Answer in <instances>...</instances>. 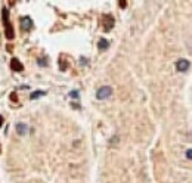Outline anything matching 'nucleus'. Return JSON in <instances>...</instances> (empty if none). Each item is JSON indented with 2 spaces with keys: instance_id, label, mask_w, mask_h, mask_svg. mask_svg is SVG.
I'll return each mask as SVG.
<instances>
[{
  "instance_id": "f257e3e1",
  "label": "nucleus",
  "mask_w": 192,
  "mask_h": 183,
  "mask_svg": "<svg viewBox=\"0 0 192 183\" xmlns=\"http://www.w3.org/2000/svg\"><path fill=\"white\" fill-rule=\"evenodd\" d=\"M111 94H112V87H109V86H102V87H99L98 92H96V98H98L99 100L108 99Z\"/></svg>"
},
{
  "instance_id": "f03ea898",
  "label": "nucleus",
  "mask_w": 192,
  "mask_h": 183,
  "mask_svg": "<svg viewBox=\"0 0 192 183\" xmlns=\"http://www.w3.org/2000/svg\"><path fill=\"white\" fill-rule=\"evenodd\" d=\"M176 70H177L179 73L188 71V70H189V61H186V59H179V61L176 62Z\"/></svg>"
},
{
  "instance_id": "7ed1b4c3",
  "label": "nucleus",
  "mask_w": 192,
  "mask_h": 183,
  "mask_svg": "<svg viewBox=\"0 0 192 183\" xmlns=\"http://www.w3.org/2000/svg\"><path fill=\"white\" fill-rule=\"evenodd\" d=\"M102 22H104V28L105 31H109L112 27H114V19L111 15H105L104 19H102Z\"/></svg>"
},
{
  "instance_id": "20e7f679",
  "label": "nucleus",
  "mask_w": 192,
  "mask_h": 183,
  "mask_svg": "<svg viewBox=\"0 0 192 183\" xmlns=\"http://www.w3.org/2000/svg\"><path fill=\"white\" fill-rule=\"evenodd\" d=\"M31 27H33V21H31L30 16H24V18L21 19V28L24 31H28Z\"/></svg>"
},
{
  "instance_id": "39448f33",
  "label": "nucleus",
  "mask_w": 192,
  "mask_h": 183,
  "mask_svg": "<svg viewBox=\"0 0 192 183\" xmlns=\"http://www.w3.org/2000/svg\"><path fill=\"white\" fill-rule=\"evenodd\" d=\"M17 131H18L19 136H25L27 131H28V126H27L25 123H18L17 124Z\"/></svg>"
},
{
  "instance_id": "423d86ee",
  "label": "nucleus",
  "mask_w": 192,
  "mask_h": 183,
  "mask_svg": "<svg viewBox=\"0 0 192 183\" xmlns=\"http://www.w3.org/2000/svg\"><path fill=\"white\" fill-rule=\"evenodd\" d=\"M11 67H12V70L14 71H18V73H21L22 70H24V67H22V64L18 61L17 58H14L12 61H11Z\"/></svg>"
},
{
  "instance_id": "0eeeda50",
  "label": "nucleus",
  "mask_w": 192,
  "mask_h": 183,
  "mask_svg": "<svg viewBox=\"0 0 192 183\" xmlns=\"http://www.w3.org/2000/svg\"><path fill=\"white\" fill-rule=\"evenodd\" d=\"M6 37L9 38V40H12L14 37H15V34H14V28H12V25L8 22L6 24Z\"/></svg>"
},
{
  "instance_id": "6e6552de",
  "label": "nucleus",
  "mask_w": 192,
  "mask_h": 183,
  "mask_svg": "<svg viewBox=\"0 0 192 183\" xmlns=\"http://www.w3.org/2000/svg\"><path fill=\"white\" fill-rule=\"evenodd\" d=\"M8 19H9V12H8V9H6V8H3V9H2V21H3V24H5V25L9 22Z\"/></svg>"
},
{
  "instance_id": "1a4fd4ad",
  "label": "nucleus",
  "mask_w": 192,
  "mask_h": 183,
  "mask_svg": "<svg viewBox=\"0 0 192 183\" xmlns=\"http://www.w3.org/2000/svg\"><path fill=\"white\" fill-rule=\"evenodd\" d=\"M46 94V92L44 90H37V92H34V93H31V100H34V99H37V98H40V96H44Z\"/></svg>"
},
{
  "instance_id": "9d476101",
  "label": "nucleus",
  "mask_w": 192,
  "mask_h": 183,
  "mask_svg": "<svg viewBox=\"0 0 192 183\" xmlns=\"http://www.w3.org/2000/svg\"><path fill=\"white\" fill-rule=\"evenodd\" d=\"M98 46H99V49H101V50H106V49L109 47V44H108V41H106L105 38L99 40V44H98Z\"/></svg>"
},
{
  "instance_id": "9b49d317",
  "label": "nucleus",
  "mask_w": 192,
  "mask_h": 183,
  "mask_svg": "<svg viewBox=\"0 0 192 183\" xmlns=\"http://www.w3.org/2000/svg\"><path fill=\"white\" fill-rule=\"evenodd\" d=\"M37 64H38V65H47V59H41V58H38V59H37Z\"/></svg>"
},
{
  "instance_id": "f8f14e48",
  "label": "nucleus",
  "mask_w": 192,
  "mask_h": 183,
  "mask_svg": "<svg viewBox=\"0 0 192 183\" xmlns=\"http://www.w3.org/2000/svg\"><path fill=\"white\" fill-rule=\"evenodd\" d=\"M70 96H71V98H78V92H75V90H74V92H71V93H70Z\"/></svg>"
},
{
  "instance_id": "ddd939ff",
  "label": "nucleus",
  "mask_w": 192,
  "mask_h": 183,
  "mask_svg": "<svg viewBox=\"0 0 192 183\" xmlns=\"http://www.w3.org/2000/svg\"><path fill=\"white\" fill-rule=\"evenodd\" d=\"M186 160H191V149H186Z\"/></svg>"
},
{
  "instance_id": "4468645a",
  "label": "nucleus",
  "mask_w": 192,
  "mask_h": 183,
  "mask_svg": "<svg viewBox=\"0 0 192 183\" xmlns=\"http://www.w3.org/2000/svg\"><path fill=\"white\" fill-rule=\"evenodd\" d=\"M118 4H120V6H121V8H124V6H127V2H118Z\"/></svg>"
},
{
  "instance_id": "2eb2a0df",
  "label": "nucleus",
  "mask_w": 192,
  "mask_h": 183,
  "mask_svg": "<svg viewBox=\"0 0 192 183\" xmlns=\"http://www.w3.org/2000/svg\"><path fill=\"white\" fill-rule=\"evenodd\" d=\"M80 61H81V64H83V65H86V64H87V61H86V59H84V58H81V59H80Z\"/></svg>"
},
{
  "instance_id": "dca6fc26",
  "label": "nucleus",
  "mask_w": 192,
  "mask_h": 183,
  "mask_svg": "<svg viewBox=\"0 0 192 183\" xmlns=\"http://www.w3.org/2000/svg\"><path fill=\"white\" fill-rule=\"evenodd\" d=\"M2 126H3V117L0 115V127H2Z\"/></svg>"
}]
</instances>
